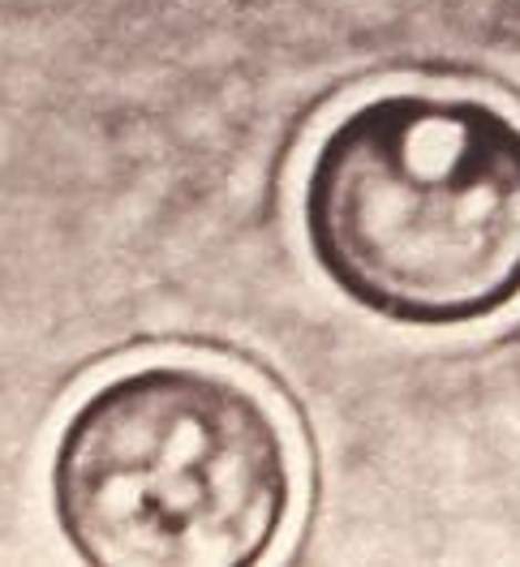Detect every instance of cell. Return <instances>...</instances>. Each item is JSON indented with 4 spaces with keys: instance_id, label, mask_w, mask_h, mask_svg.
<instances>
[{
    "instance_id": "obj_1",
    "label": "cell",
    "mask_w": 520,
    "mask_h": 567,
    "mask_svg": "<svg viewBox=\"0 0 520 567\" xmlns=\"http://www.w3.org/2000/svg\"><path fill=\"white\" fill-rule=\"evenodd\" d=\"M318 276L396 327L451 331L520 306V116L465 91L345 107L302 173Z\"/></svg>"
},
{
    "instance_id": "obj_2",
    "label": "cell",
    "mask_w": 520,
    "mask_h": 567,
    "mask_svg": "<svg viewBox=\"0 0 520 567\" xmlns=\"http://www.w3.org/2000/svg\"><path fill=\"white\" fill-rule=\"evenodd\" d=\"M48 498L86 564L242 567L279 546L297 498L288 425L207 361H142L65 417Z\"/></svg>"
}]
</instances>
